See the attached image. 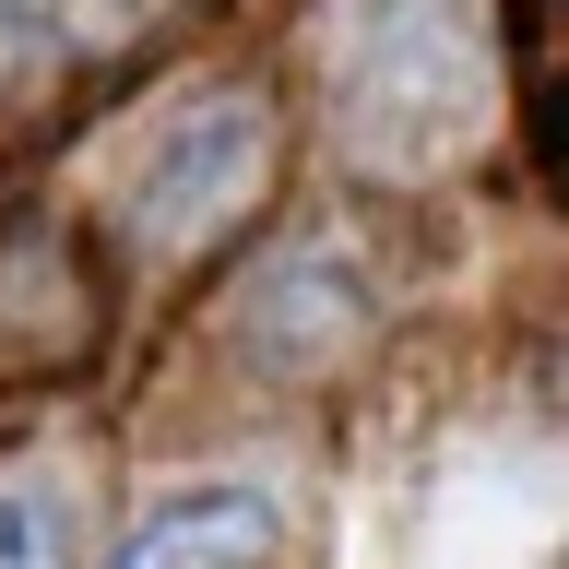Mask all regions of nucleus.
Returning <instances> with one entry per match:
<instances>
[{
  "label": "nucleus",
  "mask_w": 569,
  "mask_h": 569,
  "mask_svg": "<svg viewBox=\"0 0 569 569\" xmlns=\"http://www.w3.org/2000/svg\"><path fill=\"white\" fill-rule=\"evenodd\" d=\"M487 119V60L462 0H356L345 12V142L368 167H439Z\"/></svg>",
  "instance_id": "obj_1"
},
{
  "label": "nucleus",
  "mask_w": 569,
  "mask_h": 569,
  "mask_svg": "<svg viewBox=\"0 0 569 569\" xmlns=\"http://www.w3.org/2000/svg\"><path fill=\"white\" fill-rule=\"evenodd\" d=\"M261 190H273V107L261 96H202L154 154H142L131 226H142V249L190 261V249H213Z\"/></svg>",
  "instance_id": "obj_2"
},
{
  "label": "nucleus",
  "mask_w": 569,
  "mask_h": 569,
  "mask_svg": "<svg viewBox=\"0 0 569 569\" xmlns=\"http://www.w3.org/2000/svg\"><path fill=\"white\" fill-rule=\"evenodd\" d=\"M154 24H167V0H0V96L131 60Z\"/></svg>",
  "instance_id": "obj_3"
},
{
  "label": "nucleus",
  "mask_w": 569,
  "mask_h": 569,
  "mask_svg": "<svg viewBox=\"0 0 569 569\" xmlns=\"http://www.w3.org/2000/svg\"><path fill=\"white\" fill-rule=\"evenodd\" d=\"M273 546H284V498L273 487H190L107 569H273Z\"/></svg>",
  "instance_id": "obj_4"
},
{
  "label": "nucleus",
  "mask_w": 569,
  "mask_h": 569,
  "mask_svg": "<svg viewBox=\"0 0 569 569\" xmlns=\"http://www.w3.org/2000/svg\"><path fill=\"white\" fill-rule=\"evenodd\" d=\"M0 569H83L71 558V498L48 475H0Z\"/></svg>",
  "instance_id": "obj_5"
}]
</instances>
